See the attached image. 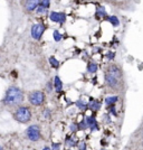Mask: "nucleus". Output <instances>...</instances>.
Segmentation results:
<instances>
[{
  "instance_id": "30",
  "label": "nucleus",
  "mask_w": 143,
  "mask_h": 150,
  "mask_svg": "<svg viewBox=\"0 0 143 150\" xmlns=\"http://www.w3.org/2000/svg\"><path fill=\"white\" fill-rule=\"evenodd\" d=\"M1 149H4V148H2V147H1V146H0V150H1Z\"/></svg>"
},
{
  "instance_id": "8",
  "label": "nucleus",
  "mask_w": 143,
  "mask_h": 150,
  "mask_svg": "<svg viewBox=\"0 0 143 150\" xmlns=\"http://www.w3.org/2000/svg\"><path fill=\"white\" fill-rule=\"evenodd\" d=\"M42 0H25V9L27 11H34L37 9Z\"/></svg>"
},
{
  "instance_id": "21",
  "label": "nucleus",
  "mask_w": 143,
  "mask_h": 150,
  "mask_svg": "<svg viewBox=\"0 0 143 150\" xmlns=\"http://www.w3.org/2000/svg\"><path fill=\"white\" fill-rule=\"evenodd\" d=\"M40 5L43 7H45L46 9H48L50 7V0H42L40 1Z\"/></svg>"
},
{
  "instance_id": "12",
  "label": "nucleus",
  "mask_w": 143,
  "mask_h": 150,
  "mask_svg": "<svg viewBox=\"0 0 143 150\" xmlns=\"http://www.w3.org/2000/svg\"><path fill=\"white\" fill-rule=\"evenodd\" d=\"M118 100V98L116 95H114V96H108V98H106L105 100V104L106 105H114L115 103H116V101Z\"/></svg>"
},
{
  "instance_id": "22",
  "label": "nucleus",
  "mask_w": 143,
  "mask_h": 150,
  "mask_svg": "<svg viewBox=\"0 0 143 150\" xmlns=\"http://www.w3.org/2000/svg\"><path fill=\"white\" fill-rule=\"evenodd\" d=\"M53 86H54V84H53L51 82H48V83H47L46 88H47V92H48V93H51V92H53Z\"/></svg>"
},
{
  "instance_id": "7",
  "label": "nucleus",
  "mask_w": 143,
  "mask_h": 150,
  "mask_svg": "<svg viewBox=\"0 0 143 150\" xmlns=\"http://www.w3.org/2000/svg\"><path fill=\"white\" fill-rule=\"evenodd\" d=\"M49 18L51 21L54 23H58V24H64L65 20H66V15L63 13H56V11H53L50 13Z\"/></svg>"
},
{
  "instance_id": "29",
  "label": "nucleus",
  "mask_w": 143,
  "mask_h": 150,
  "mask_svg": "<svg viewBox=\"0 0 143 150\" xmlns=\"http://www.w3.org/2000/svg\"><path fill=\"white\" fill-rule=\"evenodd\" d=\"M70 130H72V131H76V130H77V125L75 127V125H70Z\"/></svg>"
},
{
  "instance_id": "5",
  "label": "nucleus",
  "mask_w": 143,
  "mask_h": 150,
  "mask_svg": "<svg viewBox=\"0 0 143 150\" xmlns=\"http://www.w3.org/2000/svg\"><path fill=\"white\" fill-rule=\"evenodd\" d=\"M26 136H27V138H28L30 141H32V142L38 141V140L40 139V137H42V132H40L39 127L36 125L28 127L27 130H26Z\"/></svg>"
},
{
  "instance_id": "1",
  "label": "nucleus",
  "mask_w": 143,
  "mask_h": 150,
  "mask_svg": "<svg viewBox=\"0 0 143 150\" xmlns=\"http://www.w3.org/2000/svg\"><path fill=\"white\" fill-rule=\"evenodd\" d=\"M123 82V74L121 69L116 65H111L105 73L106 85L112 90H118Z\"/></svg>"
},
{
  "instance_id": "20",
  "label": "nucleus",
  "mask_w": 143,
  "mask_h": 150,
  "mask_svg": "<svg viewBox=\"0 0 143 150\" xmlns=\"http://www.w3.org/2000/svg\"><path fill=\"white\" fill-rule=\"evenodd\" d=\"M36 13H37L38 15H43V13H46V8L40 5V6L37 7V9H36Z\"/></svg>"
},
{
  "instance_id": "6",
  "label": "nucleus",
  "mask_w": 143,
  "mask_h": 150,
  "mask_svg": "<svg viewBox=\"0 0 143 150\" xmlns=\"http://www.w3.org/2000/svg\"><path fill=\"white\" fill-rule=\"evenodd\" d=\"M45 29H46V27L43 24H34V25L31 26L30 29L31 37L34 38L35 40H39L42 38V36H43Z\"/></svg>"
},
{
  "instance_id": "26",
  "label": "nucleus",
  "mask_w": 143,
  "mask_h": 150,
  "mask_svg": "<svg viewBox=\"0 0 143 150\" xmlns=\"http://www.w3.org/2000/svg\"><path fill=\"white\" fill-rule=\"evenodd\" d=\"M51 148H53V149H59V148H61V144H59V142H58V144L55 142V144H53Z\"/></svg>"
},
{
  "instance_id": "16",
  "label": "nucleus",
  "mask_w": 143,
  "mask_h": 150,
  "mask_svg": "<svg viewBox=\"0 0 143 150\" xmlns=\"http://www.w3.org/2000/svg\"><path fill=\"white\" fill-rule=\"evenodd\" d=\"M76 106H77L78 109H81V110H86L87 108H88V104H86L84 101L78 100V101H76Z\"/></svg>"
},
{
  "instance_id": "10",
  "label": "nucleus",
  "mask_w": 143,
  "mask_h": 150,
  "mask_svg": "<svg viewBox=\"0 0 143 150\" xmlns=\"http://www.w3.org/2000/svg\"><path fill=\"white\" fill-rule=\"evenodd\" d=\"M85 121H86L87 125L92 129V130H97L99 128V125H97V122H96V120L94 119V118H92V117H87V118H85Z\"/></svg>"
},
{
  "instance_id": "17",
  "label": "nucleus",
  "mask_w": 143,
  "mask_h": 150,
  "mask_svg": "<svg viewBox=\"0 0 143 150\" xmlns=\"http://www.w3.org/2000/svg\"><path fill=\"white\" fill-rule=\"evenodd\" d=\"M96 15H97V17H101V18H105V17H107V15H106V11L104 8H97Z\"/></svg>"
},
{
  "instance_id": "23",
  "label": "nucleus",
  "mask_w": 143,
  "mask_h": 150,
  "mask_svg": "<svg viewBox=\"0 0 143 150\" xmlns=\"http://www.w3.org/2000/svg\"><path fill=\"white\" fill-rule=\"evenodd\" d=\"M78 127H80V129H82V130H84V129H86V128L88 127V125H87L86 121H85V120H83V121H82L81 123L78 125Z\"/></svg>"
},
{
  "instance_id": "24",
  "label": "nucleus",
  "mask_w": 143,
  "mask_h": 150,
  "mask_svg": "<svg viewBox=\"0 0 143 150\" xmlns=\"http://www.w3.org/2000/svg\"><path fill=\"white\" fill-rule=\"evenodd\" d=\"M44 117H45L46 119H49V118H50V111H49V109H45V111H44Z\"/></svg>"
},
{
  "instance_id": "9",
  "label": "nucleus",
  "mask_w": 143,
  "mask_h": 150,
  "mask_svg": "<svg viewBox=\"0 0 143 150\" xmlns=\"http://www.w3.org/2000/svg\"><path fill=\"white\" fill-rule=\"evenodd\" d=\"M54 88L57 93L63 91V82L59 76H55V79H54Z\"/></svg>"
},
{
  "instance_id": "2",
  "label": "nucleus",
  "mask_w": 143,
  "mask_h": 150,
  "mask_svg": "<svg viewBox=\"0 0 143 150\" xmlns=\"http://www.w3.org/2000/svg\"><path fill=\"white\" fill-rule=\"evenodd\" d=\"M24 101V92L17 86H10L6 91L2 103L7 106H17Z\"/></svg>"
},
{
  "instance_id": "18",
  "label": "nucleus",
  "mask_w": 143,
  "mask_h": 150,
  "mask_svg": "<svg viewBox=\"0 0 143 150\" xmlns=\"http://www.w3.org/2000/svg\"><path fill=\"white\" fill-rule=\"evenodd\" d=\"M66 144H68V146H70V147H75V146H77V141L75 140V139H73V138H66Z\"/></svg>"
},
{
  "instance_id": "3",
  "label": "nucleus",
  "mask_w": 143,
  "mask_h": 150,
  "mask_svg": "<svg viewBox=\"0 0 143 150\" xmlns=\"http://www.w3.org/2000/svg\"><path fill=\"white\" fill-rule=\"evenodd\" d=\"M32 113L28 106H19L13 112V119L20 123H28L31 120Z\"/></svg>"
},
{
  "instance_id": "28",
  "label": "nucleus",
  "mask_w": 143,
  "mask_h": 150,
  "mask_svg": "<svg viewBox=\"0 0 143 150\" xmlns=\"http://www.w3.org/2000/svg\"><path fill=\"white\" fill-rule=\"evenodd\" d=\"M114 55H115L114 53H108V54H107V58L111 61V59H113V58H114Z\"/></svg>"
},
{
  "instance_id": "15",
  "label": "nucleus",
  "mask_w": 143,
  "mask_h": 150,
  "mask_svg": "<svg viewBox=\"0 0 143 150\" xmlns=\"http://www.w3.org/2000/svg\"><path fill=\"white\" fill-rule=\"evenodd\" d=\"M108 21L112 24V26H114V27H116V26L120 25V20H118V18L116 17V16H111V17H108Z\"/></svg>"
},
{
  "instance_id": "19",
  "label": "nucleus",
  "mask_w": 143,
  "mask_h": 150,
  "mask_svg": "<svg viewBox=\"0 0 143 150\" xmlns=\"http://www.w3.org/2000/svg\"><path fill=\"white\" fill-rule=\"evenodd\" d=\"M53 36H54V40H55V42H61V40H62V38H63V35L58 30L54 31Z\"/></svg>"
},
{
  "instance_id": "25",
  "label": "nucleus",
  "mask_w": 143,
  "mask_h": 150,
  "mask_svg": "<svg viewBox=\"0 0 143 150\" xmlns=\"http://www.w3.org/2000/svg\"><path fill=\"white\" fill-rule=\"evenodd\" d=\"M110 112L112 113L114 117H116V111H115V106H114V105H110Z\"/></svg>"
},
{
  "instance_id": "4",
  "label": "nucleus",
  "mask_w": 143,
  "mask_h": 150,
  "mask_svg": "<svg viewBox=\"0 0 143 150\" xmlns=\"http://www.w3.org/2000/svg\"><path fill=\"white\" fill-rule=\"evenodd\" d=\"M45 100H46V98H45V93L43 91H34V92L29 93V95H28L29 103L35 106L43 105Z\"/></svg>"
},
{
  "instance_id": "11",
  "label": "nucleus",
  "mask_w": 143,
  "mask_h": 150,
  "mask_svg": "<svg viewBox=\"0 0 143 150\" xmlns=\"http://www.w3.org/2000/svg\"><path fill=\"white\" fill-rule=\"evenodd\" d=\"M88 108L92 110H99L101 108V103L97 100H91L88 103Z\"/></svg>"
},
{
  "instance_id": "13",
  "label": "nucleus",
  "mask_w": 143,
  "mask_h": 150,
  "mask_svg": "<svg viewBox=\"0 0 143 150\" xmlns=\"http://www.w3.org/2000/svg\"><path fill=\"white\" fill-rule=\"evenodd\" d=\"M87 72L91 73V74L96 73L97 72V64H95V63H88V65H87Z\"/></svg>"
},
{
  "instance_id": "14",
  "label": "nucleus",
  "mask_w": 143,
  "mask_h": 150,
  "mask_svg": "<svg viewBox=\"0 0 143 150\" xmlns=\"http://www.w3.org/2000/svg\"><path fill=\"white\" fill-rule=\"evenodd\" d=\"M49 64L51 65V67H54V69H58V66H59V62L54 56L49 57Z\"/></svg>"
},
{
  "instance_id": "27",
  "label": "nucleus",
  "mask_w": 143,
  "mask_h": 150,
  "mask_svg": "<svg viewBox=\"0 0 143 150\" xmlns=\"http://www.w3.org/2000/svg\"><path fill=\"white\" fill-rule=\"evenodd\" d=\"M78 148H80V149H86V144H85V142H81L80 146H78Z\"/></svg>"
}]
</instances>
